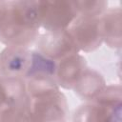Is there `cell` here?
<instances>
[{
	"mask_svg": "<svg viewBox=\"0 0 122 122\" xmlns=\"http://www.w3.org/2000/svg\"><path fill=\"white\" fill-rule=\"evenodd\" d=\"M37 1L1 2L0 39L10 47L25 48L37 36Z\"/></svg>",
	"mask_w": 122,
	"mask_h": 122,
	"instance_id": "obj_1",
	"label": "cell"
},
{
	"mask_svg": "<svg viewBox=\"0 0 122 122\" xmlns=\"http://www.w3.org/2000/svg\"><path fill=\"white\" fill-rule=\"evenodd\" d=\"M26 109L35 122H65L67 118V103L58 89L29 96Z\"/></svg>",
	"mask_w": 122,
	"mask_h": 122,
	"instance_id": "obj_2",
	"label": "cell"
},
{
	"mask_svg": "<svg viewBox=\"0 0 122 122\" xmlns=\"http://www.w3.org/2000/svg\"><path fill=\"white\" fill-rule=\"evenodd\" d=\"M40 25L49 31L66 30L78 17L74 1H37Z\"/></svg>",
	"mask_w": 122,
	"mask_h": 122,
	"instance_id": "obj_3",
	"label": "cell"
},
{
	"mask_svg": "<svg viewBox=\"0 0 122 122\" xmlns=\"http://www.w3.org/2000/svg\"><path fill=\"white\" fill-rule=\"evenodd\" d=\"M67 30L77 50L92 51L103 40L100 18L98 17L78 16Z\"/></svg>",
	"mask_w": 122,
	"mask_h": 122,
	"instance_id": "obj_4",
	"label": "cell"
},
{
	"mask_svg": "<svg viewBox=\"0 0 122 122\" xmlns=\"http://www.w3.org/2000/svg\"><path fill=\"white\" fill-rule=\"evenodd\" d=\"M38 48L40 50L39 52L52 60L56 58L63 59L77 51V48L67 30L62 31H49L40 37Z\"/></svg>",
	"mask_w": 122,
	"mask_h": 122,
	"instance_id": "obj_5",
	"label": "cell"
},
{
	"mask_svg": "<svg viewBox=\"0 0 122 122\" xmlns=\"http://www.w3.org/2000/svg\"><path fill=\"white\" fill-rule=\"evenodd\" d=\"M30 51L25 48L9 47L0 57V69L6 74V77L21 78L26 76Z\"/></svg>",
	"mask_w": 122,
	"mask_h": 122,
	"instance_id": "obj_6",
	"label": "cell"
},
{
	"mask_svg": "<svg viewBox=\"0 0 122 122\" xmlns=\"http://www.w3.org/2000/svg\"><path fill=\"white\" fill-rule=\"evenodd\" d=\"M85 70L86 62L81 55L77 53L69 55L61 59L56 66L55 81L66 89L73 88Z\"/></svg>",
	"mask_w": 122,
	"mask_h": 122,
	"instance_id": "obj_7",
	"label": "cell"
},
{
	"mask_svg": "<svg viewBox=\"0 0 122 122\" xmlns=\"http://www.w3.org/2000/svg\"><path fill=\"white\" fill-rule=\"evenodd\" d=\"M119 111L120 107L110 108L93 102L75 111L74 122H114L115 115H119Z\"/></svg>",
	"mask_w": 122,
	"mask_h": 122,
	"instance_id": "obj_8",
	"label": "cell"
},
{
	"mask_svg": "<svg viewBox=\"0 0 122 122\" xmlns=\"http://www.w3.org/2000/svg\"><path fill=\"white\" fill-rule=\"evenodd\" d=\"M101 30L103 40L110 46H120V33H121V16L120 9L109 10L103 12L100 17Z\"/></svg>",
	"mask_w": 122,
	"mask_h": 122,
	"instance_id": "obj_9",
	"label": "cell"
},
{
	"mask_svg": "<svg viewBox=\"0 0 122 122\" xmlns=\"http://www.w3.org/2000/svg\"><path fill=\"white\" fill-rule=\"evenodd\" d=\"M73 88L83 98L94 99L105 88V81L98 72L86 69Z\"/></svg>",
	"mask_w": 122,
	"mask_h": 122,
	"instance_id": "obj_10",
	"label": "cell"
},
{
	"mask_svg": "<svg viewBox=\"0 0 122 122\" xmlns=\"http://www.w3.org/2000/svg\"><path fill=\"white\" fill-rule=\"evenodd\" d=\"M121 100V90L119 86H111L104 88L101 92L93 99V102L100 105L110 107V108H118L120 107Z\"/></svg>",
	"mask_w": 122,
	"mask_h": 122,
	"instance_id": "obj_11",
	"label": "cell"
},
{
	"mask_svg": "<svg viewBox=\"0 0 122 122\" xmlns=\"http://www.w3.org/2000/svg\"><path fill=\"white\" fill-rule=\"evenodd\" d=\"M78 16L98 17L106 10L108 3L104 1H74Z\"/></svg>",
	"mask_w": 122,
	"mask_h": 122,
	"instance_id": "obj_12",
	"label": "cell"
},
{
	"mask_svg": "<svg viewBox=\"0 0 122 122\" xmlns=\"http://www.w3.org/2000/svg\"><path fill=\"white\" fill-rule=\"evenodd\" d=\"M7 102V99H6V95H5V91H4V87H3V84H2V80L0 79V108L5 105Z\"/></svg>",
	"mask_w": 122,
	"mask_h": 122,
	"instance_id": "obj_13",
	"label": "cell"
},
{
	"mask_svg": "<svg viewBox=\"0 0 122 122\" xmlns=\"http://www.w3.org/2000/svg\"><path fill=\"white\" fill-rule=\"evenodd\" d=\"M0 12H1V2H0Z\"/></svg>",
	"mask_w": 122,
	"mask_h": 122,
	"instance_id": "obj_14",
	"label": "cell"
}]
</instances>
